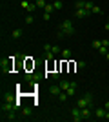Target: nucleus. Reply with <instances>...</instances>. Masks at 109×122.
Segmentation results:
<instances>
[{
    "mask_svg": "<svg viewBox=\"0 0 109 122\" xmlns=\"http://www.w3.org/2000/svg\"><path fill=\"white\" fill-rule=\"evenodd\" d=\"M73 33H75V25H73V20H62V22H60V31H58V36L73 35Z\"/></svg>",
    "mask_w": 109,
    "mask_h": 122,
    "instance_id": "obj_1",
    "label": "nucleus"
},
{
    "mask_svg": "<svg viewBox=\"0 0 109 122\" xmlns=\"http://www.w3.org/2000/svg\"><path fill=\"white\" fill-rule=\"evenodd\" d=\"M76 106L78 107H87V106H93V95L91 93H85L82 98L76 100Z\"/></svg>",
    "mask_w": 109,
    "mask_h": 122,
    "instance_id": "obj_2",
    "label": "nucleus"
},
{
    "mask_svg": "<svg viewBox=\"0 0 109 122\" xmlns=\"http://www.w3.org/2000/svg\"><path fill=\"white\" fill-rule=\"evenodd\" d=\"M20 5H22V9L29 11V13H35V11L38 9V7H36V4H33V2H27V0H22Z\"/></svg>",
    "mask_w": 109,
    "mask_h": 122,
    "instance_id": "obj_3",
    "label": "nucleus"
},
{
    "mask_svg": "<svg viewBox=\"0 0 109 122\" xmlns=\"http://www.w3.org/2000/svg\"><path fill=\"white\" fill-rule=\"evenodd\" d=\"M11 69H13V60H11V58H4V60H2V71L9 73Z\"/></svg>",
    "mask_w": 109,
    "mask_h": 122,
    "instance_id": "obj_4",
    "label": "nucleus"
},
{
    "mask_svg": "<svg viewBox=\"0 0 109 122\" xmlns=\"http://www.w3.org/2000/svg\"><path fill=\"white\" fill-rule=\"evenodd\" d=\"M71 115H73V120H75V122H80V120H84V118H82V111H80V107H73V109H71Z\"/></svg>",
    "mask_w": 109,
    "mask_h": 122,
    "instance_id": "obj_5",
    "label": "nucleus"
},
{
    "mask_svg": "<svg viewBox=\"0 0 109 122\" xmlns=\"http://www.w3.org/2000/svg\"><path fill=\"white\" fill-rule=\"evenodd\" d=\"M49 93H51L53 97H58V95L62 93V87H60V84H53V86H49Z\"/></svg>",
    "mask_w": 109,
    "mask_h": 122,
    "instance_id": "obj_6",
    "label": "nucleus"
},
{
    "mask_svg": "<svg viewBox=\"0 0 109 122\" xmlns=\"http://www.w3.org/2000/svg\"><path fill=\"white\" fill-rule=\"evenodd\" d=\"M80 111H82V118H84V120H85V118H91V106L80 107Z\"/></svg>",
    "mask_w": 109,
    "mask_h": 122,
    "instance_id": "obj_7",
    "label": "nucleus"
},
{
    "mask_svg": "<svg viewBox=\"0 0 109 122\" xmlns=\"http://www.w3.org/2000/svg\"><path fill=\"white\" fill-rule=\"evenodd\" d=\"M95 117L96 118H105V107H96V109H95Z\"/></svg>",
    "mask_w": 109,
    "mask_h": 122,
    "instance_id": "obj_8",
    "label": "nucleus"
},
{
    "mask_svg": "<svg viewBox=\"0 0 109 122\" xmlns=\"http://www.w3.org/2000/svg\"><path fill=\"white\" fill-rule=\"evenodd\" d=\"M76 18H85L87 15H91V11H87V9H76Z\"/></svg>",
    "mask_w": 109,
    "mask_h": 122,
    "instance_id": "obj_9",
    "label": "nucleus"
},
{
    "mask_svg": "<svg viewBox=\"0 0 109 122\" xmlns=\"http://www.w3.org/2000/svg\"><path fill=\"white\" fill-rule=\"evenodd\" d=\"M75 91H76V82H71V84H69V87L66 89V93H67L69 97H73V95H75Z\"/></svg>",
    "mask_w": 109,
    "mask_h": 122,
    "instance_id": "obj_10",
    "label": "nucleus"
},
{
    "mask_svg": "<svg viewBox=\"0 0 109 122\" xmlns=\"http://www.w3.org/2000/svg\"><path fill=\"white\" fill-rule=\"evenodd\" d=\"M62 58L67 62L69 58H71V49H62Z\"/></svg>",
    "mask_w": 109,
    "mask_h": 122,
    "instance_id": "obj_11",
    "label": "nucleus"
},
{
    "mask_svg": "<svg viewBox=\"0 0 109 122\" xmlns=\"http://www.w3.org/2000/svg\"><path fill=\"white\" fill-rule=\"evenodd\" d=\"M69 84H71V82H69V80H66V78H62V80H60V87H62V91H66V89H67V87H69Z\"/></svg>",
    "mask_w": 109,
    "mask_h": 122,
    "instance_id": "obj_12",
    "label": "nucleus"
},
{
    "mask_svg": "<svg viewBox=\"0 0 109 122\" xmlns=\"http://www.w3.org/2000/svg\"><path fill=\"white\" fill-rule=\"evenodd\" d=\"M35 4H36V7H38V9H44V7H46V0H35Z\"/></svg>",
    "mask_w": 109,
    "mask_h": 122,
    "instance_id": "obj_13",
    "label": "nucleus"
},
{
    "mask_svg": "<svg viewBox=\"0 0 109 122\" xmlns=\"http://www.w3.org/2000/svg\"><path fill=\"white\" fill-rule=\"evenodd\" d=\"M93 2H89V0H84V9H87V11H91L93 9Z\"/></svg>",
    "mask_w": 109,
    "mask_h": 122,
    "instance_id": "obj_14",
    "label": "nucleus"
},
{
    "mask_svg": "<svg viewBox=\"0 0 109 122\" xmlns=\"http://www.w3.org/2000/svg\"><path fill=\"white\" fill-rule=\"evenodd\" d=\"M53 11H55V7H53V4H47L46 7H44V13H47V15H51Z\"/></svg>",
    "mask_w": 109,
    "mask_h": 122,
    "instance_id": "obj_15",
    "label": "nucleus"
},
{
    "mask_svg": "<svg viewBox=\"0 0 109 122\" xmlns=\"http://www.w3.org/2000/svg\"><path fill=\"white\" fill-rule=\"evenodd\" d=\"M53 7H55V11L62 9V0H55V2H53Z\"/></svg>",
    "mask_w": 109,
    "mask_h": 122,
    "instance_id": "obj_16",
    "label": "nucleus"
},
{
    "mask_svg": "<svg viewBox=\"0 0 109 122\" xmlns=\"http://www.w3.org/2000/svg\"><path fill=\"white\" fill-rule=\"evenodd\" d=\"M11 36H13V38H20L22 36V29H15L13 33H11Z\"/></svg>",
    "mask_w": 109,
    "mask_h": 122,
    "instance_id": "obj_17",
    "label": "nucleus"
},
{
    "mask_svg": "<svg viewBox=\"0 0 109 122\" xmlns=\"http://www.w3.org/2000/svg\"><path fill=\"white\" fill-rule=\"evenodd\" d=\"M58 98H60V102H66V100H67V98H69V95H67V93H66V91H62V93H60V95H58Z\"/></svg>",
    "mask_w": 109,
    "mask_h": 122,
    "instance_id": "obj_18",
    "label": "nucleus"
},
{
    "mask_svg": "<svg viewBox=\"0 0 109 122\" xmlns=\"http://www.w3.org/2000/svg\"><path fill=\"white\" fill-rule=\"evenodd\" d=\"M31 113H33V109H31V107H24V109H22V115H24V117H29Z\"/></svg>",
    "mask_w": 109,
    "mask_h": 122,
    "instance_id": "obj_19",
    "label": "nucleus"
},
{
    "mask_svg": "<svg viewBox=\"0 0 109 122\" xmlns=\"http://www.w3.org/2000/svg\"><path fill=\"white\" fill-rule=\"evenodd\" d=\"M91 13H95V15H102V9H100L98 5H93V9H91Z\"/></svg>",
    "mask_w": 109,
    "mask_h": 122,
    "instance_id": "obj_20",
    "label": "nucleus"
},
{
    "mask_svg": "<svg viewBox=\"0 0 109 122\" xmlns=\"http://www.w3.org/2000/svg\"><path fill=\"white\" fill-rule=\"evenodd\" d=\"M75 9H84V0H76V4H75Z\"/></svg>",
    "mask_w": 109,
    "mask_h": 122,
    "instance_id": "obj_21",
    "label": "nucleus"
},
{
    "mask_svg": "<svg viewBox=\"0 0 109 122\" xmlns=\"http://www.w3.org/2000/svg\"><path fill=\"white\" fill-rule=\"evenodd\" d=\"M98 53H100V55H107V46H100L98 47Z\"/></svg>",
    "mask_w": 109,
    "mask_h": 122,
    "instance_id": "obj_22",
    "label": "nucleus"
},
{
    "mask_svg": "<svg viewBox=\"0 0 109 122\" xmlns=\"http://www.w3.org/2000/svg\"><path fill=\"white\" fill-rule=\"evenodd\" d=\"M35 22V15H27L26 16V24H33Z\"/></svg>",
    "mask_w": 109,
    "mask_h": 122,
    "instance_id": "obj_23",
    "label": "nucleus"
},
{
    "mask_svg": "<svg viewBox=\"0 0 109 122\" xmlns=\"http://www.w3.org/2000/svg\"><path fill=\"white\" fill-rule=\"evenodd\" d=\"M91 46H93L95 49H98V47L102 46V40H93V44H91Z\"/></svg>",
    "mask_w": 109,
    "mask_h": 122,
    "instance_id": "obj_24",
    "label": "nucleus"
},
{
    "mask_svg": "<svg viewBox=\"0 0 109 122\" xmlns=\"http://www.w3.org/2000/svg\"><path fill=\"white\" fill-rule=\"evenodd\" d=\"M76 67H80V69H84V67H85V62H82V60H80V62H76Z\"/></svg>",
    "mask_w": 109,
    "mask_h": 122,
    "instance_id": "obj_25",
    "label": "nucleus"
},
{
    "mask_svg": "<svg viewBox=\"0 0 109 122\" xmlns=\"http://www.w3.org/2000/svg\"><path fill=\"white\" fill-rule=\"evenodd\" d=\"M42 16H44V20H46V22L49 20V18H51V15H47V13H44V15H42Z\"/></svg>",
    "mask_w": 109,
    "mask_h": 122,
    "instance_id": "obj_26",
    "label": "nucleus"
},
{
    "mask_svg": "<svg viewBox=\"0 0 109 122\" xmlns=\"http://www.w3.org/2000/svg\"><path fill=\"white\" fill-rule=\"evenodd\" d=\"M105 120H109V111L105 109Z\"/></svg>",
    "mask_w": 109,
    "mask_h": 122,
    "instance_id": "obj_27",
    "label": "nucleus"
},
{
    "mask_svg": "<svg viewBox=\"0 0 109 122\" xmlns=\"http://www.w3.org/2000/svg\"><path fill=\"white\" fill-rule=\"evenodd\" d=\"M105 109H107V111H109V100L105 102Z\"/></svg>",
    "mask_w": 109,
    "mask_h": 122,
    "instance_id": "obj_28",
    "label": "nucleus"
},
{
    "mask_svg": "<svg viewBox=\"0 0 109 122\" xmlns=\"http://www.w3.org/2000/svg\"><path fill=\"white\" fill-rule=\"evenodd\" d=\"M105 58H107V60H109V51H107V55H105Z\"/></svg>",
    "mask_w": 109,
    "mask_h": 122,
    "instance_id": "obj_29",
    "label": "nucleus"
}]
</instances>
